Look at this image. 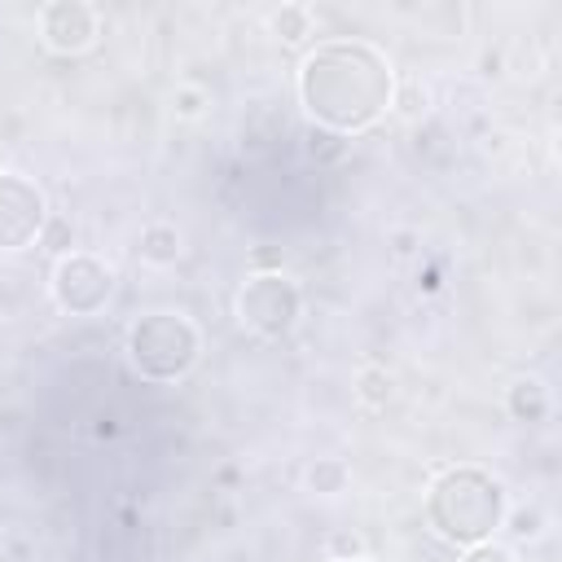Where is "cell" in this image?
<instances>
[{"mask_svg":"<svg viewBox=\"0 0 562 562\" xmlns=\"http://www.w3.org/2000/svg\"><path fill=\"white\" fill-rule=\"evenodd\" d=\"M299 101L303 110L338 136L373 127L395 101V70L391 57L356 35L321 40L299 61Z\"/></svg>","mask_w":562,"mask_h":562,"instance_id":"obj_1","label":"cell"},{"mask_svg":"<svg viewBox=\"0 0 562 562\" xmlns=\"http://www.w3.org/2000/svg\"><path fill=\"white\" fill-rule=\"evenodd\" d=\"M505 518H509V496L501 479L483 465H448L426 492V522L435 527L439 540L457 549L496 540Z\"/></svg>","mask_w":562,"mask_h":562,"instance_id":"obj_2","label":"cell"},{"mask_svg":"<svg viewBox=\"0 0 562 562\" xmlns=\"http://www.w3.org/2000/svg\"><path fill=\"white\" fill-rule=\"evenodd\" d=\"M202 334L184 312H145L127 329V360L149 382H176L198 364Z\"/></svg>","mask_w":562,"mask_h":562,"instance_id":"obj_3","label":"cell"},{"mask_svg":"<svg viewBox=\"0 0 562 562\" xmlns=\"http://www.w3.org/2000/svg\"><path fill=\"white\" fill-rule=\"evenodd\" d=\"M237 316L263 338H285L303 316V290L285 272H255L237 290Z\"/></svg>","mask_w":562,"mask_h":562,"instance_id":"obj_4","label":"cell"},{"mask_svg":"<svg viewBox=\"0 0 562 562\" xmlns=\"http://www.w3.org/2000/svg\"><path fill=\"white\" fill-rule=\"evenodd\" d=\"M114 294V272L97 259V255H83V250H70L57 259L53 268V299L61 312L70 316H92L110 303Z\"/></svg>","mask_w":562,"mask_h":562,"instance_id":"obj_5","label":"cell"},{"mask_svg":"<svg viewBox=\"0 0 562 562\" xmlns=\"http://www.w3.org/2000/svg\"><path fill=\"white\" fill-rule=\"evenodd\" d=\"M48 202L35 180L0 171V250H26L44 237Z\"/></svg>","mask_w":562,"mask_h":562,"instance_id":"obj_6","label":"cell"},{"mask_svg":"<svg viewBox=\"0 0 562 562\" xmlns=\"http://www.w3.org/2000/svg\"><path fill=\"white\" fill-rule=\"evenodd\" d=\"M101 13L88 0H48L40 9V44L57 57H79L97 44Z\"/></svg>","mask_w":562,"mask_h":562,"instance_id":"obj_7","label":"cell"},{"mask_svg":"<svg viewBox=\"0 0 562 562\" xmlns=\"http://www.w3.org/2000/svg\"><path fill=\"white\" fill-rule=\"evenodd\" d=\"M505 408H509L514 422L536 426V422L549 417V386H544L540 378H518V382L505 391Z\"/></svg>","mask_w":562,"mask_h":562,"instance_id":"obj_8","label":"cell"},{"mask_svg":"<svg viewBox=\"0 0 562 562\" xmlns=\"http://www.w3.org/2000/svg\"><path fill=\"white\" fill-rule=\"evenodd\" d=\"M136 250H140V259L145 263H158V268H167V263H176L180 259V228L176 224H145L140 228V241H136Z\"/></svg>","mask_w":562,"mask_h":562,"instance_id":"obj_9","label":"cell"},{"mask_svg":"<svg viewBox=\"0 0 562 562\" xmlns=\"http://www.w3.org/2000/svg\"><path fill=\"white\" fill-rule=\"evenodd\" d=\"M347 479H351V470H347V461H338V457H316V461L307 465V474H303L307 492H316V496H338V492H347Z\"/></svg>","mask_w":562,"mask_h":562,"instance_id":"obj_10","label":"cell"},{"mask_svg":"<svg viewBox=\"0 0 562 562\" xmlns=\"http://www.w3.org/2000/svg\"><path fill=\"white\" fill-rule=\"evenodd\" d=\"M268 26H272V35H281L285 44H299V40L312 35V9H307V4H281V9L268 18Z\"/></svg>","mask_w":562,"mask_h":562,"instance_id":"obj_11","label":"cell"},{"mask_svg":"<svg viewBox=\"0 0 562 562\" xmlns=\"http://www.w3.org/2000/svg\"><path fill=\"white\" fill-rule=\"evenodd\" d=\"M356 395H360V404L382 408V404L395 395V378H391L386 369H360V378H356Z\"/></svg>","mask_w":562,"mask_h":562,"instance_id":"obj_12","label":"cell"},{"mask_svg":"<svg viewBox=\"0 0 562 562\" xmlns=\"http://www.w3.org/2000/svg\"><path fill=\"white\" fill-rule=\"evenodd\" d=\"M461 562H518V553L501 540H483V544H470L461 549Z\"/></svg>","mask_w":562,"mask_h":562,"instance_id":"obj_13","label":"cell"},{"mask_svg":"<svg viewBox=\"0 0 562 562\" xmlns=\"http://www.w3.org/2000/svg\"><path fill=\"white\" fill-rule=\"evenodd\" d=\"M206 105H211L206 88H198V83H184V88H176V114H180V119H198Z\"/></svg>","mask_w":562,"mask_h":562,"instance_id":"obj_14","label":"cell"},{"mask_svg":"<svg viewBox=\"0 0 562 562\" xmlns=\"http://www.w3.org/2000/svg\"><path fill=\"white\" fill-rule=\"evenodd\" d=\"M514 531L518 536H540V514H518L514 518Z\"/></svg>","mask_w":562,"mask_h":562,"instance_id":"obj_15","label":"cell"},{"mask_svg":"<svg viewBox=\"0 0 562 562\" xmlns=\"http://www.w3.org/2000/svg\"><path fill=\"white\" fill-rule=\"evenodd\" d=\"M334 562H373V558H364V553H351V558H334Z\"/></svg>","mask_w":562,"mask_h":562,"instance_id":"obj_16","label":"cell"},{"mask_svg":"<svg viewBox=\"0 0 562 562\" xmlns=\"http://www.w3.org/2000/svg\"><path fill=\"white\" fill-rule=\"evenodd\" d=\"M0 171H4V145H0Z\"/></svg>","mask_w":562,"mask_h":562,"instance_id":"obj_17","label":"cell"}]
</instances>
